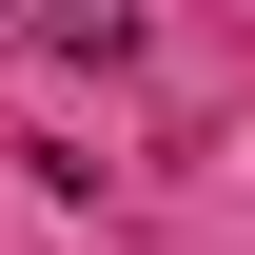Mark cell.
<instances>
[{"instance_id":"obj_1","label":"cell","mask_w":255,"mask_h":255,"mask_svg":"<svg viewBox=\"0 0 255 255\" xmlns=\"http://www.w3.org/2000/svg\"><path fill=\"white\" fill-rule=\"evenodd\" d=\"M39 59H137V0H39Z\"/></svg>"}]
</instances>
